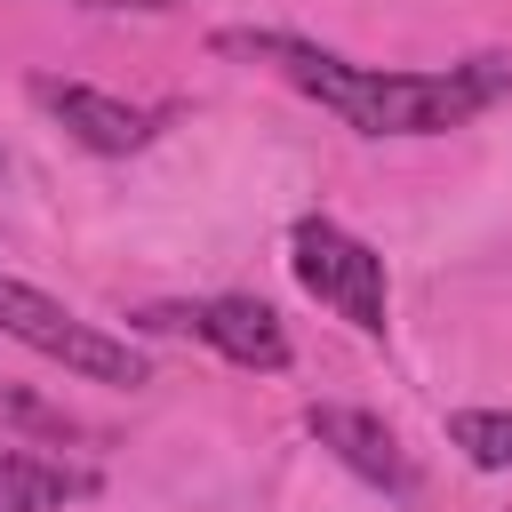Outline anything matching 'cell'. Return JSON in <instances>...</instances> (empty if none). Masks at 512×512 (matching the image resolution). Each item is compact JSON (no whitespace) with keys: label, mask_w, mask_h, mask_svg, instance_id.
Returning a JSON list of instances; mask_svg holds the SVG:
<instances>
[{"label":"cell","mask_w":512,"mask_h":512,"mask_svg":"<svg viewBox=\"0 0 512 512\" xmlns=\"http://www.w3.org/2000/svg\"><path fill=\"white\" fill-rule=\"evenodd\" d=\"M216 48L272 64L288 88L320 96L328 112H344L368 136H440V128H464L488 96L512 88V56H472V64H448V72H384V64H344V56H328L296 32H216Z\"/></svg>","instance_id":"cell-1"},{"label":"cell","mask_w":512,"mask_h":512,"mask_svg":"<svg viewBox=\"0 0 512 512\" xmlns=\"http://www.w3.org/2000/svg\"><path fill=\"white\" fill-rule=\"evenodd\" d=\"M0 336H16L24 352H40V360H56L88 384H144V352L128 336L88 328L80 312H64L56 296H40L24 280H0Z\"/></svg>","instance_id":"cell-2"},{"label":"cell","mask_w":512,"mask_h":512,"mask_svg":"<svg viewBox=\"0 0 512 512\" xmlns=\"http://www.w3.org/2000/svg\"><path fill=\"white\" fill-rule=\"evenodd\" d=\"M288 248H296L288 264H296L304 296L336 304L360 336H384V256H376L368 240H352V232H344V224H328V216H304Z\"/></svg>","instance_id":"cell-3"},{"label":"cell","mask_w":512,"mask_h":512,"mask_svg":"<svg viewBox=\"0 0 512 512\" xmlns=\"http://www.w3.org/2000/svg\"><path fill=\"white\" fill-rule=\"evenodd\" d=\"M304 432L344 464V472H360L368 488H384V496H416V464L400 456V440H392V424L384 416H368V408H304Z\"/></svg>","instance_id":"cell-4"},{"label":"cell","mask_w":512,"mask_h":512,"mask_svg":"<svg viewBox=\"0 0 512 512\" xmlns=\"http://www.w3.org/2000/svg\"><path fill=\"white\" fill-rule=\"evenodd\" d=\"M192 336L216 344L232 368H256V376H280V368H288V328H280V312L256 304V296H208V304L192 312Z\"/></svg>","instance_id":"cell-5"},{"label":"cell","mask_w":512,"mask_h":512,"mask_svg":"<svg viewBox=\"0 0 512 512\" xmlns=\"http://www.w3.org/2000/svg\"><path fill=\"white\" fill-rule=\"evenodd\" d=\"M88 152H136V144H152V128H160V112H136V104H120V96H104V88H72V80H40L32 88Z\"/></svg>","instance_id":"cell-6"},{"label":"cell","mask_w":512,"mask_h":512,"mask_svg":"<svg viewBox=\"0 0 512 512\" xmlns=\"http://www.w3.org/2000/svg\"><path fill=\"white\" fill-rule=\"evenodd\" d=\"M96 480L64 456H40V448H0V512H56L72 496H88Z\"/></svg>","instance_id":"cell-7"},{"label":"cell","mask_w":512,"mask_h":512,"mask_svg":"<svg viewBox=\"0 0 512 512\" xmlns=\"http://www.w3.org/2000/svg\"><path fill=\"white\" fill-rule=\"evenodd\" d=\"M448 440H456L480 472H504V464H512V416H496V408H456V416H448Z\"/></svg>","instance_id":"cell-8"},{"label":"cell","mask_w":512,"mask_h":512,"mask_svg":"<svg viewBox=\"0 0 512 512\" xmlns=\"http://www.w3.org/2000/svg\"><path fill=\"white\" fill-rule=\"evenodd\" d=\"M0 416H8V424H32V432H56V440L72 432V424H64L48 400H32V392H8V384H0Z\"/></svg>","instance_id":"cell-9"},{"label":"cell","mask_w":512,"mask_h":512,"mask_svg":"<svg viewBox=\"0 0 512 512\" xmlns=\"http://www.w3.org/2000/svg\"><path fill=\"white\" fill-rule=\"evenodd\" d=\"M80 8H176V0H80Z\"/></svg>","instance_id":"cell-10"}]
</instances>
